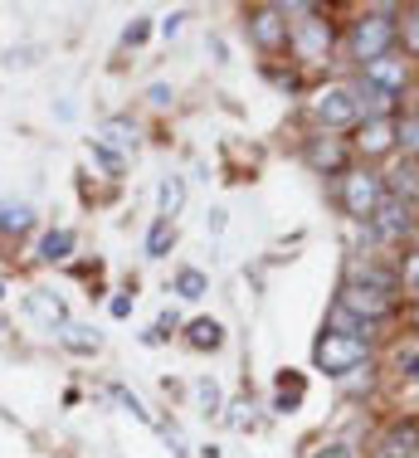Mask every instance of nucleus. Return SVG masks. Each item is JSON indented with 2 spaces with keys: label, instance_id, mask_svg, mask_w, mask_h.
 I'll use <instances>...</instances> for the list:
<instances>
[{
  "label": "nucleus",
  "instance_id": "nucleus-10",
  "mask_svg": "<svg viewBox=\"0 0 419 458\" xmlns=\"http://www.w3.org/2000/svg\"><path fill=\"white\" fill-rule=\"evenodd\" d=\"M361 79L376 83L381 93L400 98V93H405V83H410V64H405L400 54H385V59H376V64H366V69H361Z\"/></svg>",
  "mask_w": 419,
  "mask_h": 458
},
{
  "label": "nucleus",
  "instance_id": "nucleus-21",
  "mask_svg": "<svg viewBox=\"0 0 419 458\" xmlns=\"http://www.w3.org/2000/svg\"><path fill=\"white\" fill-rule=\"evenodd\" d=\"M30 312H35L39 322H49V327H64V302L49 298V293H30Z\"/></svg>",
  "mask_w": 419,
  "mask_h": 458
},
{
  "label": "nucleus",
  "instance_id": "nucleus-16",
  "mask_svg": "<svg viewBox=\"0 0 419 458\" xmlns=\"http://www.w3.org/2000/svg\"><path fill=\"white\" fill-rule=\"evenodd\" d=\"M185 342H191L195 352H219V346H225V327H219L215 318H195L191 327H185Z\"/></svg>",
  "mask_w": 419,
  "mask_h": 458
},
{
  "label": "nucleus",
  "instance_id": "nucleus-25",
  "mask_svg": "<svg viewBox=\"0 0 419 458\" xmlns=\"http://www.w3.org/2000/svg\"><path fill=\"white\" fill-rule=\"evenodd\" d=\"M181 200H185L181 176H167V181H161V220H171V215L181 210Z\"/></svg>",
  "mask_w": 419,
  "mask_h": 458
},
{
  "label": "nucleus",
  "instance_id": "nucleus-18",
  "mask_svg": "<svg viewBox=\"0 0 419 458\" xmlns=\"http://www.w3.org/2000/svg\"><path fill=\"white\" fill-rule=\"evenodd\" d=\"M35 225V210L30 205H10V200H0V234H25V229Z\"/></svg>",
  "mask_w": 419,
  "mask_h": 458
},
{
  "label": "nucleus",
  "instance_id": "nucleus-7",
  "mask_svg": "<svg viewBox=\"0 0 419 458\" xmlns=\"http://www.w3.org/2000/svg\"><path fill=\"white\" fill-rule=\"evenodd\" d=\"M303 161L317 171V176H341L346 161H351V147L337 132H322V127H317V132L303 141Z\"/></svg>",
  "mask_w": 419,
  "mask_h": 458
},
{
  "label": "nucleus",
  "instance_id": "nucleus-12",
  "mask_svg": "<svg viewBox=\"0 0 419 458\" xmlns=\"http://www.w3.org/2000/svg\"><path fill=\"white\" fill-rule=\"evenodd\" d=\"M395 123H400V117H366V123L356 127L361 157H390L395 151Z\"/></svg>",
  "mask_w": 419,
  "mask_h": 458
},
{
  "label": "nucleus",
  "instance_id": "nucleus-8",
  "mask_svg": "<svg viewBox=\"0 0 419 458\" xmlns=\"http://www.w3.org/2000/svg\"><path fill=\"white\" fill-rule=\"evenodd\" d=\"M288 30H293V20L283 15V5H253L249 10V39L259 49H269V54L288 49Z\"/></svg>",
  "mask_w": 419,
  "mask_h": 458
},
{
  "label": "nucleus",
  "instance_id": "nucleus-15",
  "mask_svg": "<svg viewBox=\"0 0 419 458\" xmlns=\"http://www.w3.org/2000/svg\"><path fill=\"white\" fill-rule=\"evenodd\" d=\"M351 93H356V113H361V123H366V117H395V98H390V93H381L376 83L356 79V83H351Z\"/></svg>",
  "mask_w": 419,
  "mask_h": 458
},
{
  "label": "nucleus",
  "instance_id": "nucleus-27",
  "mask_svg": "<svg viewBox=\"0 0 419 458\" xmlns=\"http://www.w3.org/2000/svg\"><path fill=\"white\" fill-rule=\"evenodd\" d=\"M59 336H64V346H69V352H83V356L98 352V336H88V327H64Z\"/></svg>",
  "mask_w": 419,
  "mask_h": 458
},
{
  "label": "nucleus",
  "instance_id": "nucleus-29",
  "mask_svg": "<svg viewBox=\"0 0 419 458\" xmlns=\"http://www.w3.org/2000/svg\"><path fill=\"white\" fill-rule=\"evenodd\" d=\"M312 458H356V449H351L346 439H332V444H317Z\"/></svg>",
  "mask_w": 419,
  "mask_h": 458
},
{
  "label": "nucleus",
  "instance_id": "nucleus-31",
  "mask_svg": "<svg viewBox=\"0 0 419 458\" xmlns=\"http://www.w3.org/2000/svg\"><path fill=\"white\" fill-rule=\"evenodd\" d=\"M147 30H151V25H147V20H137V25H132V30H127V35H123V39H127V45H141V39H147Z\"/></svg>",
  "mask_w": 419,
  "mask_h": 458
},
{
  "label": "nucleus",
  "instance_id": "nucleus-32",
  "mask_svg": "<svg viewBox=\"0 0 419 458\" xmlns=\"http://www.w3.org/2000/svg\"><path fill=\"white\" fill-rule=\"evenodd\" d=\"M405 318H410V327H415V332H419V298L410 302V312H405Z\"/></svg>",
  "mask_w": 419,
  "mask_h": 458
},
{
  "label": "nucleus",
  "instance_id": "nucleus-22",
  "mask_svg": "<svg viewBox=\"0 0 419 458\" xmlns=\"http://www.w3.org/2000/svg\"><path fill=\"white\" fill-rule=\"evenodd\" d=\"M103 141H113V147L132 151V147H137V123H127V117H113V123H103Z\"/></svg>",
  "mask_w": 419,
  "mask_h": 458
},
{
  "label": "nucleus",
  "instance_id": "nucleus-23",
  "mask_svg": "<svg viewBox=\"0 0 419 458\" xmlns=\"http://www.w3.org/2000/svg\"><path fill=\"white\" fill-rule=\"evenodd\" d=\"M171 244H175V225L171 220H157V225H151V234H147V254L151 259H167Z\"/></svg>",
  "mask_w": 419,
  "mask_h": 458
},
{
  "label": "nucleus",
  "instance_id": "nucleus-33",
  "mask_svg": "<svg viewBox=\"0 0 419 458\" xmlns=\"http://www.w3.org/2000/svg\"><path fill=\"white\" fill-rule=\"evenodd\" d=\"M0 298H5V293H0Z\"/></svg>",
  "mask_w": 419,
  "mask_h": 458
},
{
  "label": "nucleus",
  "instance_id": "nucleus-14",
  "mask_svg": "<svg viewBox=\"0 0 419 458\" xmlns=\"http://www.w3.org/2000/svg\"><path fill=\"white\" fill-rule=\"evenodd\" d=\"M346 283H366V288H381V293H400V268H385V264H376V259H351Z\"/></svg>",
  "mask_w": 419,
  "mask_h": 458
},
{
  "label": "nucleus",
  "instance_id": "nucleus-13",
  "mask_svg": "<svg viewBox=\"0 0 419 458\" xmlns=\"http://www.w3.org/2000/svg\"><path fill=\"white\" fill-rule=\"evenodd\" d=\"M322 332H337V336H351V342H376V322H366V318H356L351 308H341V302H332L327 308V327Z\"/></svg>",
  "mask_w": 419,
  "mask_h": 458
},
{
  "label": "nucleus",
  "instance_id": "nucleus-9",
  "mask_svg": "<svg viewBox=\"0 0 419 458\" xmlns=\"http://www.w3.org/2000/svg\"><path fill=\"white\" fill-rule=\"evenodd\" d=\"M371 229H376V239H385V244H400L415 229V205L385 191V200L376 205V215H371Z\"/></svg>",
  "mask_w": 419,
  "mask_h": 458
},
{
  "label": "nucleus",
  "instance_id": "nucleus-5",
  "mask_svg": "<svg viewBox=\"0 0 419 458\" xmlns=\"http://www.w3.org/2000/svg\"><path fill=\"white\" fill-rule=\"evenodd\" d=\"M307 107H312V117H317V127H322V132H337V127H361L351 83H327V89H317Z\"/></svg>",
  "mask_w": 419,
  "mask_h": 458
},
{
  "label": "nucleus",
  "instance_id": "nucleus-11",
  "mask_svg": "<svg viewBox=\"0 0 419 458\" xmlns=\"http://www.w3.org/2000/svg\"><path fill=\"white\" fill-rule=\"evenodd\" d=\"M376 458H419V420H395L376 439Z\"/></svg>",
  "mask_w": 419,
  "mask_h": 458
},
{
  "label": "nucleus",
  "instance_id": "nucleus-17",
  "mask_svg": "<svg viewBox=\"0 0 419 458\" xmlns=\"http://www.w3.org/2000/svg\"><path fill=\"white\" fill-rule=\"evenodd\" d=\"M385 191L415 205V200H419V166H415V161H400V166H395L390 176H385Z\"/></svg>",
  "mask_w": 419,
  "mask_h": 458
},
{
  "label": "nucleus",
  "instance_id": "nucleus-26",
  "mask_svg": "<svg viewBox=\"0 0 419 458\" xmlns=\"http://www.w3.org/2000/svg\"><path fill=\"white\" fill-rule=\"evenodd\" d=\"M69 249H73V234H69V229H54V234H44L39 254L54 264V259H69Z\"/></svg>",
  "mask_w": 419,
  "mask_h": 458
},
{
  "label": "nucleus",
  "instance_id": "nucleus-19",
  "mask_svg": "<svg viewBox=\"0 0 419 458\" xmlns=\"http://www.w3.org/2000/svg\"><path fill=\"white\" fill-rule=\"evenodd\" d=\"M395 147L405 151V161H419V113H405L395 123Z\"/></svg>",
  "mask_w": 419,
  "mask_h": 458
},
{
  "label": "nucleus",
  "instance_id": "nucleus-6",
  "mask_svg": "<svg viewBox=\"0 0 419 458\" xmlns=\"http://www.w3.org/2000/svg\"><path fill=\"white\" fill-rule=\"evenodd\" d=\"M337 302H341V308H351L356 318H366V322L381 327L385 318H395V308H400V293H381V288H366V283H341Z\"/></svg>",
  "mask_w": 419,
  "mask_h": 458
},
{
  "label": "nucleus",
  "instance_id": "nucleus-20",
  "mask_svg": "<svg viewBox=\"0 0 419 458\" xmlns=\"http://www.w3.org/2000/svg\"><path fill=\"white\" fill-rule=\"evenodd\" d=\"M175 293H181L185 302H195V298L210 293V278L201 274V268H181V274H175Z\"/></svg>",
  "mask_w": 419,
  "mask_h": 458
},
{
  "label": "nucleus",
  "instance_id": "nucleus-4",
  "mask_svg": "<svg viewBox=\"0 0 419 458\" xmlns=\"http://www.w3.org/2000/svg\"><path fill=\"white\" fill-rule=\"evenodd\" d=\"M332 45H337V30H332V20H322V10H307L303 20H293L288 49L303 64H322L327 54H332Z\"/></svg>",
  "mask_w": 419,
  "mask_h": 458
},
{
  "label": "nucleus",
  "instance_id": "nucleus-1",
  "mask_svg": "<svg viewBox=\"0 0 419 458\" xmlns=\"http://www.w3.org/2000/svg\"><path fill=\"white\" fill-rule=\"evenodd\" d=\"M395 45H400V10L395 5H371V10H361V15L351 20L346 49H351V59H356L361 69L385 59V54H395Z\"/></svg>",
  "mask_w": 419,
  "mask_h": 458
},
{
  "label": "nucleus",
  "instance_id": "nucleus-2",
  "mask_svg": "<svg viewBox=\"0 0 419 458\" xmlns=\"http://www.w3.org/2000/svg\"><path fill=\"white\" fill-rule=\"evenodd\" d=\"M337 200H341V210H346L351 220L371 225L376 205L385 200V176H381V171H371V166H346V171H341V181H337Z\"/></svg>",
  "mask_w": 419,
  "mask_h": 458
},
{
  "label": "nucleus",
  "instance_id": "nucleus-30",
  "mask_svg": "<svg viewBox=\"0 0 419 458\" xmlns=\"http://www.w3.org/2000/svg\"><path fill=\"white\" fill-rule=\"evenodd\" d=\"M395 366H400L410 380H419V352H415V346H410V352H395Z\"/></svg>",
  "mask_w": 419,
  "mask_h": 458
},
{
  "label": "nucleus",
  "instance_id": "nucleus-3",
  "mask_svg": "<svg viewBox=\"0 0 419 458\" xmlns=\"http://www.w3.org/2000/svg\"><path fill=\"white\" fill-rule=\"evenodd\" d=\"M312 366L327 370V376H346V370L371 366V346L351 342V336H337V332H322L317 346H312Z\"/></svg>",
  "mask_w": 419,
  "mask_h": 458
},
{
  "label": "nucleus",
  "instance_id": "nucleus-24",
  "mask_svg": "<svg viewBox=\"0 0 419 458\" xmlns=\"http://www.w3.org/2000/svg\"><path fill=\"white\" fill-rule=\"evenodd\" d=\"M400 45L410 59H419V5L415 10H400Z\"/></svg>",
  "mask_w": 419,
  "mask_h": 458
},
{
  "label": "nucleus",
  "instance_id": "nucleus-28",
  "mask_svg": "<svg viewBox=\"0 0 419 458\" xmlns=\"http://www.w3.org/2000/svg\"><path fill=\"white\" fill-rule=\"evenodd\" d=\"M400 288L419 298V249H410V254L400 259Z\"/></svg>",
  "mask_w": 419,
  "mask_h": 458
}]
</instances>
